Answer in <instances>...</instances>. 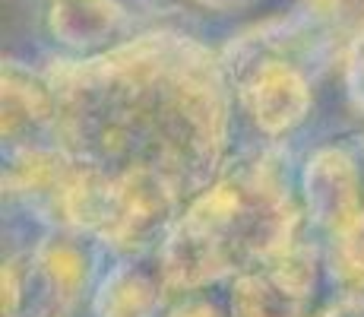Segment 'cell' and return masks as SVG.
I'll return each mask as SVG.
<instances>
[{
	"mask_svg": "<svg viewBox=\"0 0 364 317\" xmlns=\"http://www.w3.org/2000/svg\"><path fill=\"white\" fill-rule=\"evenodd\" d=\"M330 266L342 292H364V229L346 238H333Z\"/></svg>",
	"mask_w": 364,
	"mask_h": 317,
	"instance_id": "obj_10",
	"label": "cell"
},
{
	"mask_svg": "<svg viewBox=\"0 0 364 317\" xmlns=\"http://www.w3.org/2000/svg\"><path fill=\"white\" fill-rule=\"evenodd\" d=\"M70 162L67 150H45V146H23L4 168V187L10 194H54L64 181Z\"/></svg>",
	"mask_w": 364,
	"mask_h": 317,
	"instance_id": "obj_8",
	"label": "cell"
},
{
	"mask_svg": "<svg viewBox=\"0 0 364 317\" xmlns=\"http://www.w3.org/2000/svg\"><path fill=\"white\" fill-rule=\"evenodd\" d=\"M165 295L168 286L159 266H117L95 292V317H159Z\"/></svg>",
	"mask_w": 364,
	"mask_h": 317,
	"instance_id": "obj_6",
	"label": "cell"
},
{
	"mask_svg": "<svg viewBox=\"0 0 364 317\" xmlns=\"http://www.w3.org/2000/svg\"><path fill=\"white\" fill-rule=\"evenodd\" d=\"M178 200L181 187L174 185L171 175L152 162H130V165L114 168L111 216L99 238L117 248H133L146 241L174 213Z\"/></svg>",
	"mask_w": 364,
	"mask_h": 317,
	"instance_id": "obj_1",
	"label": "cell"
},
{
	"mask_svg": "<svg viewBox=\"0 0 364 317\" xmlns=\"http://www.w3.org/2000/svg\"><path fill=\"white\" fill-rule=\"evenodd\" d=\"M165 317H225V314L219 311V305H213L206 298H187L178 308H171Z\"/></svg>",
	"mask_w": 364,
	"mask_h": 317,
	"instance_id": "obj_13",
	"label": "cell"
},
{
	"mask_svg": "<svg viewBox=\"0 0 364 317\" xmlns=\"http://www.w3.org/2000/svg\"><path fill=\"white\" fill-rule=\"evenodd\" d=\"M311 298L295 292L272 266H241L232 279L228 311L232 317H307Z\"/></svg>",
	"mask_w": 364,
	"mask_h": 317,
	"instance_id": "obj_5",
	"label": "cell"
},
{
	"mask_svg": "<svg viewBox=\"0 0 364 317\" xmlns=\"http://www.w3.org/2000/svg\"><path fill=\"white\" fill-rule=\"evenodd\" d=\"M4 140H26L58 124V95L51 83H38L19 70H4Z\"/></svg>",
	"mask_w": 364,
	"mask_h": 317,
	"instance_id": "obj_7",
	"label": "cell"
},
{
	"mask_svg": "<svg viewBox=\"0 0 364 317\" xmlns=\"http://www.w3.org/2000/svg\"><path fill=\"white\" fill-rule=\"evenodd\" d=\"M301 194L307 216L330 235V241L364 229L361 172L355 159L339 146H323L304 162Z\"/></svg>",
	"mask_w": 364,
	"mask_h": 317,
	"instance_id": "obj_2",
	"label": "cell"
},
{
	"mask_svg": "<svg viewBox=\"0 0 364 317\" xmlns=\"http://www.w3.org/2000/svg\"><path fill=\"white\" fill-rule=\"evenodd\" d=\"M314 317H364V292H346L339 301L326 305Z\"/></svg>",
	"mask_w": 364,
	"mask_h": 317,
	"instance_id": "obj_12",
	"label": "cell"
},
{
	"mask_svg": "<svg viewBox=\"0 0 364 317\" xmlns=\"http://www.w3.org/2000/svg\"><path fill=\"white\" fill-rule=\"evenodd\" d=\"M54 32L70 45H89L111 32V13L95 0H73L54 10Z\"/></svg>",
	"mask_w": 364,
	"mask_h": 317,
	"instance_id": "obj_9",
	"label": "cell"
},
{
	"mask_svg": "<svg viewBox=\"0 0 364 317\" xmlns=\"http://www.w3.org/2000/svg\"><path fill=\"white\" fill-rule=\"evenodd\" d=\"M159 273H162L168 292H197L219 283L228 273H237V260L232 244L222 235L200 225L187 222L181 216L168 229L162 248H159Z\"/></svg>",
	"mask_w": 364,
	"mask_h": 317,
	"instance_id": "obj_4",
	"label": "cell"
},
{
	"mask_svg": "<svg viewBox=\"0 0 364 317\" xmlns=\"http://www.w3.org/2000/svg\"><path fill=\"white\" fill-rule=\"evenodd\" d=\"M244 115L266 137H285L311 115V83L289 61H263L237 89Z\"/></svg>",
	"mask_w": 364,
	"mask_h": 317,
	"instance_id": "obj_3",
	"label": "cell"
},
{
	"mask_svg": "<svg viewBox=\"0 0 364 317\" xmlns=\"http://www.w3.org/2000/svg\"><path fill=\"white\" fill-rule=\"evenodd\" d=\"M346 83H348V95H352V102L364 111V45L355 48L352 58H348Z\"/></svg>",
	"mask_w": 364,
	"mask_h": 317,
	"instance_id": "obj_11",
	"label": "cell"
}]
</instances>
